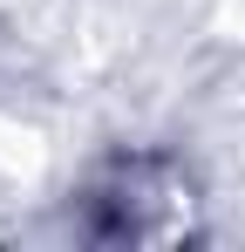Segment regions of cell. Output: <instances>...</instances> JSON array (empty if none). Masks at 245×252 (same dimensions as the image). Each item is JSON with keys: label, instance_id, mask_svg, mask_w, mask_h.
<instances>
[{"label": "cell", "instance_id": "6da1fadb", "mask_svg": "<svg viewBox=\"0 0 245 252\" xmlns=\"http://www.w3.org/2000/svg\"><path fill=\"white\" fill-rule=\"evenodd\" d=\"M89 232L109 246H163L191 232V184L157 157L116 164L95 191H89Z\"/></svg>", "mask_w": 245, "mask_h": 252}]
</instances>
